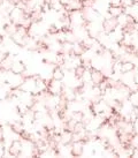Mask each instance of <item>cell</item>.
Listing matches in <instances>:
<instances>
[{
  "instance_id": "277c9868",
  "label": "cell",
  "mask_w": 138,
  "mask_h": 158,
  "mask_svg": "<svg viewBox=\"0 0 138 158\" xmlns=\"http://www.w3.org/2000/svg\"><path fill=\"white\" fill-rule=\"evenodd\" d=\"M117 20L115 18H106L103 21V30L105 34H109L117 28Z\"/></svg>"
},
{
  "instance_id": "6da1fadb",
  "label": "cell",
  "mask_w": 138,
  "mask_h": 158,
  "mask_svg": "<svg viewBox=\"0 0 138 158\" xmlns=\"http://www.w3.org/2000/svg\"><path fill=\"white\" fill-rule=\"evenodd\" d=\"M24 81V76L23 74H15L10 70H7V74H6V83L8 84L12 89L20 88L21 84Z\"/></svg>"
},
{
  "instance_id": "52a82bcc",
  "label": "cell",
  "mask_w": 138,
  "mask_h": 158,
  "mask_svg": "<svg viewBox=\"0 0 138 158\" xmlns=\"http://www.w3.org/2000/svg\"><path fill=\"white\" fill-rule=\"evenodd\" d=\"M8 151V154L10 156H20L22 151V143H21V140H14L12 142V144L9 145V148L7 149Z\"/></svg>"
},
{
  "instance_id": "8992f818",
  "label": "cell",
  "mask_w": 138,
  "mask_h": 158,
  "mask_svg": "<svg viewBox=\"0 0 138 158\" xmlns=\"http://www.w3.org/2000/svg\"><path fill=\"white\" fill-rule=\"evenodd\" d=\"M10 72H13L15 74H23L26 72V66L21 59L15 58V60H14V62L12 64V67H10Z\"/></svg>"
},
{
  "instance_id": "3957f363",
  "label": "cell",
  "mask_w": 138,
  "mask_h": 158,
  "mask_svg": "<svg viewBox=\"0 0 138 158\" xmlns=\"http://www.w3.org/2000/svg\"><path fill=\"white\" fill-rule=\"evenodd\" d=\"M65 84L60 80H50V82L47 84V91L52 95H61V92L63 90Z\"/></svg>"
},
{
  "instance_id": "5b68a950",
  "label": "cell",
  "mask_w": 138,
  "mask_h": 158,
  "mask_svg": "<svg viewBox=\"0 0 138 158\" xmlns=\"http://www.w3.org/2000/svg\"><path fill=\"white\" fill-rule=\"evenodd\" d=\"M84 141H73L70 143V149H71V155L75 157H79L83 155L84 151Z\"/></svg>"
},
{
  "instance_id": "ba28073f",
  "label": "cell",
  "mask_w": 138,
  "mask_h": 158,
  "mask_svg": "<svg viewBox=\"0 0 138 158\" xmlns=\"http://www.w3.org/2000/svg\"><path fill=\"white\" fill-rule=\"evenodd\" d=\"M91 79H92V83L95 85H98L99 83H101L104 80L106 79V76L101 70L99 69H91Z\"/></svg>"
},
{
  "instance_id": "7c38bea8",
  "label": "cell",
  "mask_w": 138,
  "mask_h": 158,
  "mask_svg": "<svg viewBox=\"0 0 138 158\" xmlns=\"http://www.w3.org/2000/svg\"><path fill=\"white\" fill-rule=\"evenodd\" d=\"M10 1H12V2H13V4L17 5V4H18V2H20V1H21V0H10Z\"/></svg>"
},
{
  "instance_id": "7a4b0ae2",
  "label": "cell",
  "mask_w": 138,
  "mask_h": 158,
  "mask_svg": "<svg viewBox=\"0 0 138 158\" xmlns=\"http://www.w3.org/2000/svg\"><path fill=\"white\" fill-rule=\"evenodd\" d=\"M8 16L12 23L16 24V26H21L22 22H23V20H24L28 15H26V12L22 8H20L18 6H15V7L10 10V13L8 14Z\"/></svg>"
},
{
  "instance_id": "30bf717a",
  "label": "cell",
  "mask_w": 138,
  "mask_h": 158,
  "mask_svg": "<svg viewBox=\"0 0 138 158\" xmlns=\"http://www.w3.org/2000/svg\"><path fill=\"white\" fill-rule=\"evenodd\" d=\"M63 76H65V70L62 69V67H60V66L54 67L53 73H52V79L62 81V80H63Z\"/></svg>"
},
{
  "instance_id": "8fae6325",
  "label": "cell",
  "mask_w": 138,
  "mask_h": 158,
  "mask_svg": "<svg viewBox=\"0 0 138 158\" xmlns=\"http://www.w3.org/2000/svg\"><path fill=\"white\" fill-rule=\"evenodd\" d=\"M135 69V65L131 61H122V66H121V72L122 73H127V72H131Z\"/></svg>"
},
{
  "instance_id": "9c48e42d",
  "label": "cell",
  "mask_w": 138,
  "mask_h": 158,
  "mask_svg": "<svg viewBox=\"0 0 138 158\" xmlns=\"http://www.w3.org/2000/svg\"><path fill=\"white\" fill-rule=\"evenodd\" d=\"M65 9L68 13L73 10H81L83 9V1L82 0H69V2L65 6Z\"/></svg>"
}]
</instances>
